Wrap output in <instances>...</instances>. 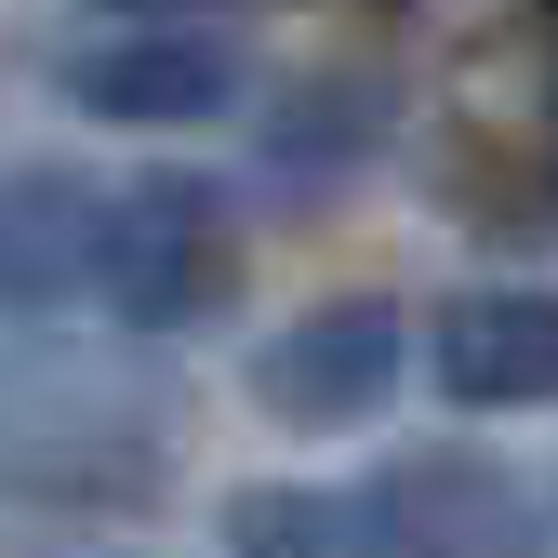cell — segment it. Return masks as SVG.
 <instances>
[{"label":"cell","mask_w":558,"mask_h":558,"mask_svg":"<svg viewBox=\"0 0 558 558\" xmlns=\"http://www.w3.org/2000/svg\"><path fill=\"white\" fill-rule=\"evenodd\" d=\"M94 293L133 332H186L240 293V214L214 173H133L107 199V240H94Z\"/></svg>","instance_id":"cell-1"},{"label":"cell","mask_w":558,"mask_h":558,"mask_svg":"<svg viewBox=\"0 0 558 558\" xmlns=\"http://www.w3.org/2000/svg\"><path fill=\"white\" fill-rule=\"evenodd\" d=\"M399 360H412L399 306H386V293H332V306H306L293 332H266L253 399H266L293 439H345V426H373V412L399 399Z\"/></svg>","instance_id":"cell-2"},{"label":"cell","mask_w":558,"mask_h":558,"mask_svg":"<svg viewBox=\"0 0 558 558\" xmlns=\"http://www.w3.org/2000/svg\"><path fill=\"white\" fill-rule=\"evenodd\" d=\"M373 506H386V545L399 558H532L545 545L532 478L493 465V452H399Z\"/></svg>","instance_id":"cell-3"},{"label":"cell","mask_w":558,"mask_h":558,"mask_svg":"<svg viewBox=\"0 0 558 558\" xmlns=\"http://www.w3.org/2000/svg\"><path fill=\"white\" fill-rule=\"evenodd\" d=\"M240 94V53L227 40H186V27H120L94 53H66V107L120 120V133H186V120H227Z\"/></svg>","instance_id":"cell-4"},{"label":"cell","mask_w":558,"mask_h":558,"mask_svg":"<svg viewBox=\"0 0 558 558\" xmlns=\"http://www.w3.org/2000/svg\"><path fill=\"white\" fill-rule=\"evenodd\" d=\"M426 360L465 412H545L558 399V293H452Z\"/></svg>","instance_id":"cell-5"},{"label":"cell","mask_w":558,"mask_h":558,"mask_svg":"<svg viewBox=\"0 0 558 558\" xmlns=\"http://www.w3.org/2000/svg\"><path fill=\"white\" fill-rule=\"evenodd\" d=\"M94 240H107V199H94V186L14 173V186H0V306H66V293H94Z\"/></svg>","instance_id":"cell-6"},{"label":"cell","mask_w":558,"mask_h":558,"mask_svg":"<svg viewBox=\"0 0 558 558\" xmlns=\"http://www.w3.org/2000/svg\"><path fill=\"white\" fill-rule=\"evenodd\" d=\"M227 558H399L386 506H345V493H240L227 506Z\"/></svg>","instance_id":"cell-7"},{"label":"cell","mask_w":558,"mask_h":558,"mask_svg":"<svg viewBox=\"0 0 558 558\" xmlns=\"http://www.w3.org/2000/svg\"><path fill=\"white\" fill-rule=\"evenodd\" d=\"M373 133H386V81H306L266 120V160L279 173H332V160H360Z\"/></svg>","instance_id":"cell-8"},{"label":"cell","mask_w":558,"mask_h":558,"mask_svg":"<svg viewBox=\"0 0 558 558\" xmlns=\"http://www.w3.org/2000/svg\"><path fill=\"white\" fill-rule=\"evenodd\" d=\"M94 14H133V27H147V14H214V0H94Z\"/></svg>","instance_id":"cell-9"}]
</instances>
